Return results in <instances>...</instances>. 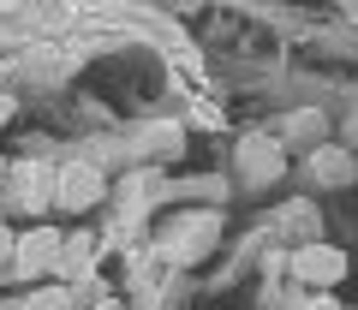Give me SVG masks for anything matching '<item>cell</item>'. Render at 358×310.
<instances>
[{
  "label": "cell",
  "instance_id": "1",
  "mask_svg": "<svg viewBox=\"0 0 358 310\" xmlns=\"http://www.w3.org/2000/svg\"><path fill=\"white\" fill-rule=\"evenodd\" d=\"M215 232H221V215L215 209H192V215H179L173 232H167V263H197L209 245H215Z\"/></svg>",
  "mask_w": 358,
  "mask_h": 310
},
{
  "label": "cell",
  "instance_id": "2",
  "mask_svg": "<svg viewBox=\"0 0 358 310\" xmlns=\"http://www.w3.org/2000/svg\"><path fill=\"white\" fill-rule=\"evenodd\" d=\"M60 257H66L60 227H30L24 239H18V251H13V269L24 274V281H36V274H60Z\"/></svg>",
  "mask_w": 358,
  "mask_h": 310
},
{
  "label": "cell",
  "instance_id": "3",
  "mask_svg": "<svg viewBox=\"0 0 358 310\" xmlns=\"http://www.w3.org/2000/svg\"><path fill=\"white\" fill-rule=\"evenodd\" d=\"M281 138H268V131H245L239 138V173L245 185H275L281 179Z\"/></svg>",
  "mask_w": 358,
  "mask_h": 310
},
{
  "label": "cell",
  "instance_id": "4",
  "mask_svg": "<svg viewBox=\"0 0 358 310\" xmlns=\"http://www.w3.org/2000/svg\"><path fill=\"white\" fill-rule=\"evenodd\" d=\"M54 179H60L54 185V203L60 209H90L96 197H102V173L90 168V161H72V168H60Z\"/></svg>",
  "mask_w": 358,
  "mask_h": 310
},
{
  "label": "cell",
  "instance_id": "5",
  "mask_svg": "<svg viewBox=\"0 0 358 310\" xmlns=\"http://www.w3.org/2000/svg\"><path fill=\"white\" fill-rule=\"evenodd\" d=\"M293 274L299 281H310V286H334V281H346V251H334V245H305L293 257Z\"/></svg>",
  "mask_w": 358,
  "mask_h": 310
},
{
  "label": "cell",
  "instance_id": "6",
  "mask_svg": "<svg viewBox=\"0 0 358 310\" xmlns=\"http://www.w3.org/2000/svg\"><path fill=\"white\" fill-rule=\"evenodd\" d=\"M310 173H317L322 185H352V161H346L341 149H317L310 155Z\"/></svg>",
  "mask_w": 358,
  "mask_h": 310
},
{
  "label": "cell",
  "instance_id": "7",
  "mask_svg": "<svg viewBox=\"0 0 358 310\" xmlns=\"http://www.w3.org/2000/svg\"><path fill=\"white\" fill-rule=\"evenodd\" d=\"M90 263H96V239H90V232H78L72 245H66V257H60V274H84Z\"/></svg>",
  "mask_w": 358,
  "mask_h": 310
},
{
  "label": "cell",
  "instance_id": "8",
  "mask_svg": "<svg viewBox=\"0 0 358 310\" xmlns=\"http://www.w3.org/2000/svg\"><path fill=\"white\" fill-rule=\"evenodd\" d=\"M18 310H66V293H60V286H48V293H36L30 304H18Z\"/></svg>",
  "mask_w": 358,
  "mask_h": 310
},
{
  "label": "cell",
  "instance_id": "9",
  "mask_svg": "<svg viewBox=\"0 0 358 310\" xmlns=\"http://www.w3.org/2000/svg\"><path fill=\"white\" fill-rule=\"evenodd\" d=\"M317 126H322L317 114H293V138H310V131H317Z\"/></svg>",
  "mask_w": 358,
  "mask_h": 310
},
{
  "label": "cell",
  "instance_id": "10",
  "mask_svg": "<svg viewBox=\"0 0 358 310\" xmlns=\"http://www.w3.org/2000/svg\"><path fill=\"white\" fill-rule=\"evenodd\" d=\"M13 251H18V245H13V232H6V227H0V263H6V257H13Z\"/></svg>",
  "mask_w": 358,
  "mask_h": 310
},
{
  "label": "cell",
  "instance_id": "11",
  "mask_svg": "<svg viewBox=\"0 0 358 310\" xmlns=\"http://www.w3.org/2000/svg\"><path fill=\"white\" fill-rule=\"evenodd\" d=\"M305 310H341V304H334V298H310Z\"/></svg>",
  "mask_w": 358,
  "mask_h": 310
},
{
  "label": "cell",
  "instance_id": "12",
  "mask_svg": "<svg viewBox=\"0 0 358 310\" xmlns=\"http://www.w3.org/2000/svg\"><path fill=\"white\" fill-rule=\"evenodd\" d=\"M102 310H120V304H114V298H108V304H102Z\"/></svg>",
  "mask_w": 358,
  "mask_h": 310
}]
</instances>
